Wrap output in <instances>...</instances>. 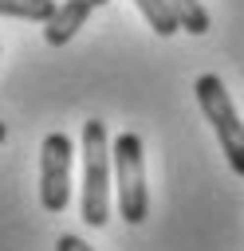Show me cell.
Segmentation results:
<instances>
[{"label": "cell", "instance_id": "6da1fadb", "mask_svg": "<svg viewBox=\"0 0 244 251\" xmlns=\"http://www.w3.org/2000/svg\"><path fill=\"white\" fill-rule=\"evenodd\" d=\"M83 220L91 227L110 220V141L98 118L83 122Z\"/></svg>", "mask_w": 244, "mask_h": 251}, {"label": "cell", "instance_id": "7a4b0ae2", "mask_svg": "<svg viewBox=\"0 0 244 251\" xmlns=\"http://www.w3.org/2000/svg\"><path fill=\"white\" fill-rule=\"evenodd\" d=\"M114 184H118V216L126 224H142L150 216V192H146V157L138 133H118L110 145Z\"/></svg>", "mask_w": 244, "mask_h": 251}, {"label": "cell", "instance_id": "3957f363", "mask_svg": "<svg viewBox=\"0 0 244 251\" xmlns=\"http://www.w3.org/2000/svg\"><path fill=\"white\" fill-rule=\"evenodd\" d=\"M193 90H197V102L205 110V122L213 126V133H216V141H220L232 173L244 176V122L236 118V106H232L224 82L216 75H201Z\"/></svg>", "mask_w": 244, "mask_h": 251}, {"label": "cell", "instance_id": "277c9868", "mask_svg": "<svg viewBox=\"0 0 244 251\" xmlns=\"http://www.w3.org/2000/svg\"><path fill=\"white\" fill-rule=\"evenodd\" d=\"M71 165H75L71 137L47 133L43 145H39V204L51 216H59L71 204Z\"/></svg>", "mask_w": 244, "mask_h": 251}, {"label": "cell", "instance_id": "5b68a950", "mask_svg": "<svg viewBox=\"0 0 244 251\" xmlns=\"http://www.w3.org/2000/svg\"><path fill=\"white\" fill-rule=\"evenodd\" d=\"M91 0H63V4H55V12L47 16V24H43V39H47V47H67L71 39H75V31L87 24V16H91Z\"/></svg>", "mask_w": 244, "mask_h": 251}, {"label": "cell", "instance_id": "8992f818", "mask_svg": "<svg viewBox=\"0 0 244 251\" xmlns=\"http://www.w3.org/2000/svg\"><path fill=\"white\" fill-rule=\"evenodd\" d=\"M134 4H138V12L146 16V24H150L157 35H173V31H181V24H177L169 0H134Z\"/></svg>", "mask_w": 244, "mask_h": 251}, {"label": "cell", "instance_id": "52a82bcc", "mask_svg": "<svg viewBox=\"0 0 244 251\" xmlns=\"http://www.w3.org/2000/svg\"><path fill=\"white\" fill-rule=\"evenodd\" d=\"M51 12H55V0H0V16H12V20L47 24Z\"/></svg>", "mask_w": 244, "mask_h": 251}, {"label": "cell", "instance_id": "ba28073f", "mask_svg": "<svg viewBox=\"0 0 244 251\" xmlns=\"http://www.w3.org/2000/svg\"><path fill=\"white\" fill-rule=\"evenodd\" d=\"M169 8L177 16L181 31H189V35H205L209 31V12H205L201 0H169Z\"/></svg>", "mask_w": 244, "mask_h": 251}, {"label": "cell", "instance_id": "9c48e42d", "mask_svg": "<svg viewBox=\"0 0 244 251\" xmlns=\"http://www.w3.org/2000/svg\"><path fill=\"white\" fill-rule=\"evenodd\" d=\"M55 251H94V247H91L87 239H79V235H59Z\"/></svg>", "mask_w": 244, "mask_h": 251}, {"label": "cell", "instance_id": "30bf717a", "mask_svg": "<svg viewBox=\"0 0 244 251\" xmlns=\"http://www.w3.org/2000/svg\"><path fill=\"white\" fill-rule=\"evenodd\" d=\"M91 4H94V8H102V4H110V0H91Z\"/></svg>", "mask_w": 244, "mask_h": 251}, {"label": "cell", "instance_id": "8fae6325", "mask_svg": "<svg viewBox=\"0 0 244 251\" xmlns=\"http://www.w3.org/2000/svg\"><path fill=\"white\" fill-rule=\"evenodd\" d=\"M4 137H8V129H4V122H0V141H4Z\"/></svg>", "mask_w": 244, "mask_h": 251}]
</instances>
